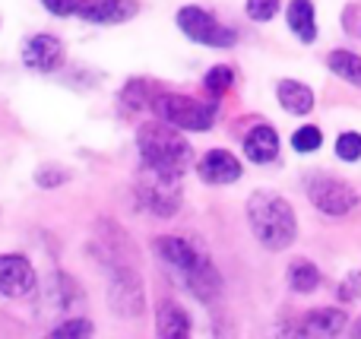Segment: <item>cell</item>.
Masks as SVG:
<instances>
[{"label": "cell", "mask_w": 361, "mask_h": 339, "mask_svg": "<svg viewBox=\"0 0 361 339\" xmlns=\"http://www.w3.org/2000/svg\"><path fill=\"white\" fill-rule=\"evenodd\" d=\"M247 222L254 238L267 251H286L298 238V219H295L292 203L269 190H257L247 200Z\"/></svg>", "instance_id": "7a4b0ae2"}, {"label": "cell", "mask_w": 361, "mask_h": 339, "mask_svg": "<svg viewBox=\"0 0 361 339\" xmlns=\"http://www.w3.org/2000/svg\"><path fill=\"white\" fill-rule=\"evenodd\" d=\"M67 181H70V168H61V165H54V162L42 165V168L35 171V184L38 187H44V190H54V187H61V184H67Z\"/></svg>", "instance_id": "603a6c76"}, {"label": "cell", "mask_w": 361, "mask_h": 339, "mask_svg": "<svg viewBox=\"0 0 361 339\" xmlns=\"http://www.w3.org/2000/svg\"><path fill=\"white\" fill-rule=\"evenodd\" d=\"M42 311H48V317H73V311H82L80 283L67 273H54L42 289Z\"/></svg>", "instance_id": "9c48e42d"}, {"label": "cell", "mask_w": 361, "mask_h": 339, "mask_svg": "<svg viewBox=\"0 0 361 339\" xmlns=\"http://www.w3.org/2000/svg\"><path fill=\"white\" fill-rule=\"evenodd\" d=\"M279 13V0H247V16L254 23H269Z\"/></svg>", "instance_id": "4316f807"}, {"label": "cell", "mask_w": 361, "mask_h": 339, "mask_svg": "<svg viewBox=\"0 0 361 339\" xmlns=\"http://www.w3.org/2000/svg\"><path fill=\"white\" fill-rule=\"evenodd\" d=\"M137 203H140V209L159 216V219L178 216L180 203H184L180 175H169V171H156L143 165V171L137 178Z\"/></svg>", "instance_id": "277c9868"}, {"label": "cell", "mask_w": 361, "mask_h": 339, "mask_svg": "<svg viewBox=\"0 0 361 339\" xmlns=\"http://www.w3.org/2000/svg\"><path fill=\"white\" fill-rule=\"evenodd\" d=\"M95 333V327H92V321L89 317H82V314H73V317H67L63 323H57L54 330H51V336H92Z\"/></svg>", "instance_id": "cb8c5ba5"}, {"label": "cell", "mask_w": 361, "mask_h": 339, "mask_svg": "<svg viewBox=\"0 0 361 339\" xmlns=\"http://www.w3.org/2000/svg\"><path fill=\"white\" fill-rule=\"evenodd\" d=\"M156 257L165 264V270L200 302H216L222 295V276H219L212 257L203 245L184 235H162L156 241Z\"/></svg>", "instance_id": "6da1fadb"}, {"label": "cell", "mask_w": 361, "mask_h": 339, "mask_svg": "<svg viewBox=\"0 0 361 339\" xmlns=\"http://www.w3.org/2000/svg\"><path fill=\"white\" fill-rule=\"evenodd\" d=\"M244 156L257 165H267L279 156V133L269 124H257L254 130L244 137Z\"/></svg>", "instance_id": "5bb4252c"}, {"label": "cell", "mask_w": 361, "mask_h": 339, "mask_svg": "<svg viewBox=\"0 0 361 339\" xmlns=\"http://www.w3.org/2000/svg\"><path fill=\"white\" fill-rule=\"evenodd\" d=\"M326 67L336 76H343L345 82L361 89V57L358 54H352V51H330L326 54Z\"/></svg>", "instance_id": "d6986e66"}, {"label": "cell", "mask_w": 361, "mask_h": 339, "mask_svg": "<svg viewBox=\"0 0 361 339\" xmlns=\"http://www.w3.org/2000/svg\"><path fill=\"white\" fill-rule=\"evenodd\" d=\"M197 171L206 184H235L241 178V162L228 149H209L197 162Z\"/></svg>", "instance_id": "4fadbf2b"}, {"label": "cell", "mask_w": 361, "mask_h": 339, "mask_svg": "<svg viewBox=\"0 0 361 339\" xmlns=\"http://www.w3.org/2000/svg\"><path fill=\"white\" fill-rule=\"evenodd\" d=\"M152 111L159 121L178 127V130H209L216 124V108L203 105V101L190 99V95H178V92H156L152 99Z\"/></svg>", "instance_id": "5b68a950"}, {"label": "cell", "mask_w": 361, "mask_h": 339, "mask_svg": "<svg viewBox=\"0 0 361 339\" xmlns=\"http://www.w3.org/2000/svg\"><path fill=\"white\" fill-rule=\"evenodd\" d=\"M320 143H324V133H320V127H301V130H295V137H292V146L298 152H314V149H320Z\"/></svg>", "instance_id": "484cf974"}, {"label": "cell", "mask_w": 361, "mask_h": 339, "mask_svg": "<svg viewBox=\"0 0 361 339\" xmlns=\"http://www.w3.org/2000/svg\"><path fill=\"white\" fill-rule=\"evenodd\" d=\"M76 16L95 25H121L137 16V4H130V0H82Z\"/></svg>", "instance_id": "7c38bea8"}, {"label": "cell", "mask_w": 361, "mask_h": 339, "mask_svg": "<svg viewBox=\"0 0 361 339\" xmlns=\"http://www.w3.org/2000/svg\"><path fill=\"white\" fill-rule=\"evenodd\" d=\"M276 99L288 114H311L314 111V89L301 80H282L276 86Z\"/></svg>", "instance_id": "e0dca14e"}, {"label": "cell", "mask_w": 361, "mask_h": 339, "mask_svg": "<svg viewBox=\"0 0 361 339\" xmlns=\"http://www.w3.org/2000/svg\"><path fill=\"white\" fill-rule=\"evenodd\" d=\"M307 200L324 216H345L358 207V194L345 181L333 175H314L307 178Z\"/></svg>", "instance_id": "ba28073f"}, {"label": "cell", "mask_w": 361, "mask_h": 339, "mask_svg": "<svg viewBox=\"0 0 361 339\" xmlns=\"http://www.w3.org/2000/svg\"><path fill=\"white\" fill-rule=\"evenodd\" d=\"M336 156L343 159V162H358V159H361V133H355V130L339 133V140H336Z\"/></svg>", "instance_id": "d4e9b609"}, {"label": "cell", "mask_w": 361, "mask_h": 339, "mask_svg": "<svg viewBox=\"0 0 361 339\" xmlns=\"http://www.w3.org/2000/svg\"><path fill=\"white\" fill-rule=\"evenodd\" d=\"M149 86H152V82L133 80L130 86H124V92H121V105H124L127 111H143V108H152L156 92H152Z\"/></svg>", "instance_id": "44dd1931"}, {"label": "cell", "mask_w": 361, "mask_h": 339, "mask_svg": "<svg viewBox=\"0 0 361 339\" xmlns=\"http://www.w3.org/2000/svg\"><path fill=\"white\" fill-rule=\"evenodd\" d=\"M108 304L118 317H140L146 311V292L137 266H111V289H108Z\"/></svg>", "instance_id": "52a82bcc"}, {"label": "cell", "mask_w": 361, "mask_h": 339, "mask_svg": "<svg viewBox=\"0 0 361 339\" xmlns=\"http://www.w3.org/2000/svg\"><path fill=\"white\" fill-rule=\"evenodd\" d=\"M288 285L298 295H307V292H314L320 285V270L311 260H292V266H288Z\"/></svg>", "instance_id": "ffe728a7"}, {"label": "cell", "mask_w": 361, "mask_h": 339, "mask_svg": "<svg viewBox=\"0 0 361 339\" xmlns=\"http://www.w3.org/2000/svg\"><path fill=\"white\" fill-rule=\"evenodd\" d=\"M178 29L184 32L190 42L206 44V48H231V44L238 42L235 29L222 25L209 10H203V6H180Z\"/></svg>", "instance_id": "8992f818"}, {"label": "cell", "mask_w": 361, "mask_h": 339, "mask_svg": "<svg viewBox=\"0 0 361 339\" xmlns=\"http://www.w3.org/2000/svg\"><path fill=\"white\" fill-rule=\"evenodd\" d=\"M137 149L146 168L169 171V175H184L193 165V149L184 137L178 133V127L165 124V121H152L143 124L137 133Z\"/></svg>", "instance_id": "3957f363"}, {"label": "cell", "mask_w": 361, "mask_h": 339, "mask_svg": "<svg viewBox=\"0 0 361 339\" xmlns=\"http://www.w3.org/2000/svg\"><path fill=\"white\" fill-rule=\"evenodd\" d=\"M156 333L162 339H180L190 333V317H187V311L180 308L178 302H171V298H162L156 308Z\"/></svg>", "instance_id": "9a60e30c"}, {"label": "cell", "mask_w": 361, "mask_h": 339, "mask_svg": "<svg viewBox=\"0 0 361 339\" xmlns=\"http://www.w3.org/2000/svg\"><path fill=\"white\" fill-rule=\"evenodd\" d=\"M295 330H298V333H307V336H339L345 330V314L339 308L307 311L305 321H301Z\"/></svg>", "instance_id": "2e32d148"}, {"label": "cell", "mask_w": 361, "mask_h": 339, "mask_svg": "<svg viewBox=\"0 0 361 339\" xmlns=\"http://www.w3.org/2000/svg\"><path fill=\"white\" fill-rule=\"evenodd\" d=\"M42 4H44V10L54 13V16H73L82 0H42Z\"/></svg>", "instance_id": "f1b7e54d"}, {"label": "cell", "mask_w": 361, "mask_h": 339, "mask_svg": "<svg viewBox=\"0 0 361 339\" xmlns=\"http://www.w3.org/2000/svg\"><path fill=\"white\" fill-rule=\"evenodd\" d=\"M231 82H235V73H231V67H212L209 73L203 76V89L212 95V99H222V95L231 89Z\"/></svg>", "instance_id": "7402d4cb"}, {"label": "cell", "mask_w": 361, "mask_h": 339, "mask_svg": "<svg viewBox=\"0 0 361 339\" xmlns=\"http://www.w3.org/2000/svg\"><path fill=\"white\" fill-rule=\"evenodd\" d=\"M23 63L38 73H51L63 63V44L54 35H32L23 44Z\"/></svg>", "instance_id": "8fae6325"}, {"label": "cell", "mask_w": 361, "mask_h": 339, "mask_svg": "<svg viewBox=\"0 0 361 339\" xmlns=\"http://www.w3.org/2000/svg\"><path fill=\"white\" fill-rule=\"evenodd\" d=\"M38 285L32 264L19 254H0V295L4 298H29Z\"/></svg>", "instance_id": "30bf717a"}, {"label": "cell", "mask_w": 361, "mask_h": 339, "mask_svg": "<svg viewBox=\"0 0 361 339\" xmlns=\"http://www.w3.org/2000/svg\"><path fill=\"white\" fill-rule=\"evenodd\" d=\"M336 295L343 298V302H355V298L361 295V270H352L349 276H345L343 283H339Z\"/></svg>", "instance_id": "83f0119b"}, {"label": "cell", "mask_w": 361, "mask_h": 339, "mask_svg": "<svg viewBox=\"0 0 361 339\" xmlns=\"http://www.w3.org/2000/svg\"><path fill=\"white\" fill-rule=\"evenodd\" d=\"M288 29L298 35V42L311 44L317 38V16H314V4L311 0H288Z\"/></svg>", "instance_id": "ac0fdd59"}, {"label": "cell", "mask_w": 361, "mask_h": 339, "mask_svg": "<svg viewBox=\"0 0 361 339\" xmlns=\"http://www.w3.org/2000/svg\"><path fill=\"white\" fill-rule=\"evenodd\" d=\"M352 336H358V339H361V321L355 323V327H352Z\"/></svg>", "instance_id": "f546056e"}]
</instances>
